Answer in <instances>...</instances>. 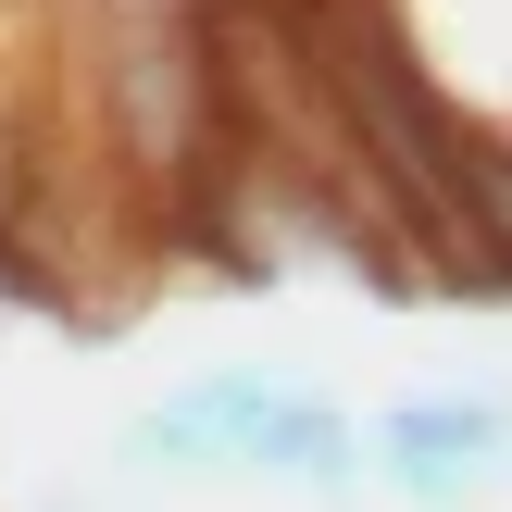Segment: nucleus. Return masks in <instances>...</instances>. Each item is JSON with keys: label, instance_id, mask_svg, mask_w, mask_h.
Returning <instances> with one entry per match:
<instances>
[{"label": "nucleus", "instance_id": "obj_1", "mask_svg": "<svg viewBox=\"0 0 512 512\" xmlns=\"http://www.w3.org/2000/svg\"><path fill=\"white\" fill-rule=\"evenodd\" d=\"M363 438L400 512H475L512 488V388H400L388 413H363Z\"/></svg>", "mask_w": 512, "mask_h": 512}, {"label": "nucleus", "instance_id": "obj_2", "mask_svg": "<svg viewBox=\"0 0 512 512\" xmlns=\"http://www.w3.org/2000/svg\"><path fill=\"white\" fill-rule=\"evenodd\" d=\"M288 400V363H213V375H175L163 400H138L113 438V475L138 488H238L263 413Z\"/></svg>", "mask_w": 512, "mask_h": 512}, {"label": "nucleus", "instance_id": "obj_3", "mask_svg": "<svg viewBox=\"0 0 512 512\" xmlns=\"http://www.w3.org/2000/svg\"><path fill=\"white\" fill-rule=\"evenodd\" d=\"M375 38L463 150H512V0H375Z\"/></svg>", "mask_w": 512, "mask_h": 512}, {"label": "nucleus", "instance_id": "obj_4", "mask_svg": "<svg viewBox=\"0 0 512 512\" xmlns=\"http://www.w3.org/2000/svg\"><path fill=\"white\" fill-rule=\"evenodd\" d=\"M238 488L350 512V500H375V438H363V413H350V400H325V388H300V375H288V400L263 413V438H250V475H238Z\"/></svg>", "mask_w": 512, "mask_h": 512}]
</instances>
